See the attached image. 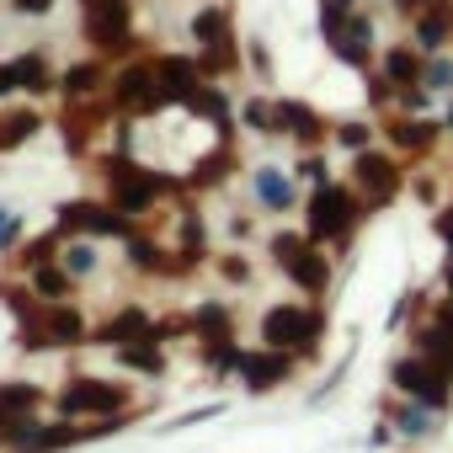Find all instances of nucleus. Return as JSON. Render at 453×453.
Masks as SVG:
<instances>
[{
    "mask_svg": "<svg viewBox=\"0 0 453 453\" xmlns=\"http://www.w3.org/2000/svg\"><path fill=\"white\" fill-rule=\"evenodd\" d=\"M187 38L197 43L192 54H197V65H203L208 81H230V75H241L246 43L235 38V12L224 6V0H203V6L192 12V22H187Z\"/></svg>",
    "mask_w": 453,
    "mask_h": 453,
    "instance_id": "nucleus-1",
    "label": "nucleus"
},
{
    "mask_svg": "<svg viewBox=\"0 0 453 453\" xmlns=\"http://www.w3.org/2000/svg\"><path fill=\"white\" fill-rule=\"evenodd\" d=\"M363 219H368V203L352 192V181H326V187H310V197H304V235L331 251L352 246Z\"/></svg>",
    "mask_w": 453,
    "mask_h": 453,
    "instance_id": "nucleus-2",
    "label": "nucleus"
},
{
    "mask_svg": "<svg viewBox=\"0 0 453 453\" xmlns=\"http://www.w3.org/2000/svg\"><path fill=\"white\" fill-rule=\"evenodd\" d=\"M102 187H107V203H118V208H123V213H134V219H144L160 197L187 192V181H181V176H160V171L139 165L134 155H118V150L102 160Z\"/></svg>",
    "mask_w": 453,
    "mask_h": 453,
    "instance_id": "nucleus-3",
    "label": "nucleus"
},
{
    "mask_svg": "<svg viewBox=\"0 0 453 453\" xmlns=\"http://www.w3.org/2000/svg\"><path fill=\"white\" fill-rule=\"evenodd\" d=\"M267 251H273V267H278L299 294H310V299H326V294H331V257H326L320 241H310V235H299V230H278V235L267 241Z\"/></svg>",
    "mask_w": 453,
    "mask_h": 453,
    "instance_id": "nucleus-4",
    "label": "nucleus"
},
{
    "mask_svg": "<svg viewBox=\"0 0 453 453\" xmlns=\"http://www.w3.org/2000/svg\"><path fill=\"white\" fill-rule=\"evenodd\" d=\"M107 107L118 118H155L165 112V91H160V75H155V59L150 54H128L118 70H112V86H107Z\"/></svg>",
    "mask_w": 453,
    "mask_h": 453,
    "instance_id": "nucleus-5",
    "label": "nucleus"
},
{
    "mask_svg": "<svg viewBox=\"0 0 453 453\" xmlns=\"http://www.w3.org/2000/svg\"><path fill=\"white\" fill-rule=\"evenodd\" d=\"M326 342V315L315 304H299V299H283L262 315V347H278V352H294V357H315Z\"/></svg>",
    "mask_w": 453,
    "mask_h": 453,
    "instance_id": "nucleus-6",
    "label": "nucleus"
},
{
    "mask_svg": "<svg viewBox=\"0 0 453 453\" xmlns=\"http://www.w3.org/2000/svg\"><path fill=\"white\" fill-rule=\"evenodd\" d=\"M54 230L70 241V235H91V241H128L139 230V219L123 213L118 203L107 197H65L54 208Z\"/></svg>",
    "mask_w": 453,
    "mask_h": 453,
    "instance_id": "nucleus-7",
    "label": "nucleus"
},
{
    "mask_svg": "<svg viewBox=\"0 0 453 453\" xmlns=\"http://www.w3.org/2000/svg\"><path fill=\"white\" fill-rule=\"evenodd\" d=\"M81 33L102 59H128L139 49L134 0H81Z\"/></svg>",
    "mask_w": 453,
    "mask_h": 453,
    "instance_id": "nucleus-8",
    "label": "nucleus"
},
{
    "mask_svg": "<svg viewBox=\"0 0 453 453\" xmlns=\"http://www.w3.org/2000/svg\"><path fill=\"white\" fill-rule=\"evenodd\" d=\"M347 181H352V192L368 203V213H384V208L405 192V165H400L395 150L368 144V150H357V155L347 160Z\"/></svg>",
    "mask_w": 453,
    "mask_h": 453,
    "instance_id": "nucleus-9",
    "label": "nucleus"
},
{
    "mask_svg": "<svg viewBox=\"0 0 453 453\" xmlns=\"http://www.w3.org/2000/svg\"><path fill=\"white\" fill-rule=\"evenodd\" d=\"M320 38H326V49H331V59H342L347 70H357V75H368L373 65H379V22L357 6V12H347V17H320Z\"/></svg>",
    "mask_w": 453,
    "mask_h": 453,
    "instance_id": "nucleus-10",
    "label": "nucleus"
},
{
    "mask_svg": "<svg viewBox=\"0 0 453 453\" xmlns=\"http://www.w3.org/2000/svg\"><path fill=\"white\" fill-rule=\"evenodd\" d=\"M389 384H395V395L400 400H416V405H432V411H453V373L448 368H437L432 357H421L416 347L405 352V357H395L389 363Z\"/></svg>",
    "mask_w": 453,
    "mask_h": 453,
    "instance_id": "nucleus-11",
    "label": "nucleus"
},
{
    "mask_svg": "<svg viewBox=\"0 0 453 453\" xmlns=\"http://www.w3.org/2000/svg\"><path fill=\"white\" fill-rule=\"evenodd\" d=\"M91 342V326H86V315L65 299V304H43V315L38 320H22V331H17V347L22 352H43V347H86Z\"/></svg>",
    "mask_w": 453,
    "mask_h": 453,
    "instance_id": "nucleus-12",
    "label": "nucleus"
},
{
    "mask_svg": "<svg viewBox=\"0 0 453 453\" xmlns=\"http://www.w3.org/2000/svg\"><path fill=\"white\" fill-rule=\"evenodd\" d=\"M54 405L59 416H112V411H128L134 395L128 384H112V379H70Z\"/></svg>",
    "mask_w": 453,
    "mask_h": 453,
    "instance_id": "nucleus-13",
    "label": "nucleus"
},
{
    "mask_svg": "<svg viewBox=\"0 0 453 453\" xmlns=\"http://www.w3.org/2000/svg\"><path fill=\"white\" fill-rule=\"evenodd\" d=\"M379 134L389 139V150L395 155H405V160H421V155H432L437 150V139L448 134L442 128V118H432V112H389L384 123H379Z\"/></svg>",
    "mask_w": 453,
    "mask_h": 453,
    "instance_id": "nucleus-14",
    "label": "nucleus"
},
{
    "mask_svg": "<svg viewBox=\"0 0 453 453\" xmlns=\"http://www.w3.org/2000/svg\"><path fill=\"white\" fill-rule=\"evenodd\" d=\"M107 86H112V75H107V59H102V54H91V59H75V65H65L54 91L65 96V107H96V102H107Z\"/></svg>",
    "mask_w": 453,
    "mask_h": 453,
    "instance_id": "nucleus-15",
    "label": "nucleus"
},
{
    "mask_svg": "<svg viewBox=\"0 0 453 453\" xmlns=\"http://www.w3.org/2000/svg\"><path fill=\"white\" fill-rule=\"evenodd\" d=\"M294 373H299V357H294V352H278V347H257V352L241 357V384H246L251 395H273V389L288 384Z\"/></svg>",
    "mask_w": 453,
    "mask_h": 453,
    "instance_id": "nucleus-16",
    "label": "nucleus"
},
{
    "mask_svg": "<svg viewBox=\"0 0 453 453\" xmlns=\"http://www.w3.org/2000/svg\"><path fill=\"white\" fill-rule=\"evenodd\" d=\"M155 75H160V91H165L171 107H187V102L208 86L197 54H155Z\"/></svg>",
    "mask_w": 453,
    "mask_h": 453,
    "instance_id": "nucleus-17",
    "label": "nucleus"
},
{
    "mask_svg": "<svg viewBox=\"0 0 453 453\" xmlns=\"http://www.w3.org/2000/svg\"><path fill=\"white\" fill-rule=\"evenodd\" d=\"M273 107H278V134L294 139L299 150H320V144L331 139V123H326L310 102H299V96H278Z\"/></svg>",
    "mask_w": 453,
    "mask_h": 453,
    "instance_id": "nucleus-18",
    "label": "nucleus"
},
{
    "mask_svg": "<svg viewBox=\"0 0 453 453\" xmlns=\"http://www.w3.org/2000/svg\"><path fill=\"white\" fill-rule=\"evenodd\" d=\"M411 43L421 54H448L453 49V0H432L411 17Z\"/></svg>",
    "mask_w": 453,
    "mask_h": 453,
    "instance_id": "nucleus-19",
    "label": "nucleus"
},
{
    "mask_svg": "<svg viewBox=\"0 0 453 453\" xmlns=\"http://www.w3.org/2000/svg\"><path fill=\"white\" fill-rule=\"evenodd\" d=\"M155 326H160V320H155L144 304H123L107 326H96V331H91V342H102V347H134V342H150V336H155ZM155 342H160V336H155Z\"/></svg>",
    "mask_w": 453,
    "mask_h": 453,
    "instance_id": "nucleus-20",
    "label": "nucleus"
},
{
    "mask_svg": "<svg viewBox=\"0 0 453 453\" xmlns=\"http://www.w3.org/2000/svg\"><path fill=\"white\" fill-rule=\"evenodd\" d=\"M251 192H257V203L267 213H294L299 208V187H294V176L283 165H257L251 171Z\"/></svg>",
    "mask_w": 453,
    "mask_h": 453,
    "instance_id": "nucleus-21",
    "label": "nucleus"
},
{
    "mask_svg": "<svg viewBox=\"0 0 453 453\" xmlns=\"http://www.w3.org/2000/svg\"><path fill=\"white\" fill-rule=\"evenodd\" d=\"M421 65H426V54H421L416 43H384L373 70L400 91V86H421Z\"/></svg>",
    "mask_w": 453,
    "mask_h": 453,
    "instance_id": "nucleus-22",
    "label": "nucleus"
},
{
    "mask_svg": "<svg viewBox=\"0 0 453 453\" xmlns=\"http://www.w3.org/2000/svg\"><path fill=\"white\" fill-rule=\"evenodd\" d=\"M389 426H395L400 437H416V442H426V437H437V432H442V411H432V405H416V400H400V405H389Z\"/></svg>",
    "mask_w": 453,
    "mask_h": 453,
    "instance_id": "nucleus-23",
    "label": "nucleus"
},
{
    "mask_svg": "<svg viewBox=\"0 0 453 453\" xmlns=\"http://www.w3.org/2000/svg\"><path fill=\"white\" fill-rule=\"evenodd\" d=\"M192 336H197L203 347H213V342H235V315H230V304L203 299V304L192 310Z\"/></svg>",
    "mask_w": 453,
    "mask_h": 453,
    "instance_id": "nucleus-24",
    "label": "nucleus"
},
{
    "mask_svg": "<svg viewBox=\"0 0 453 453\" xmlns=\"http://www.w3.org/2000/svg\"><path fill=\"white\" fill-rule=\"evenodd\" d=\"M230 171H235V144H230V139H219L208 155L192 160V171H187L181 181H187V187H213V181H224Z\"/></svg>",
    "mask_w": 453,
    "mask_h": 453,
    "instance_id": "nucleus-25",
    "label": "nucleus"
},
{
    "mask_svg": "<svg viewBox=\"0 0 453 453\" xmlns=\"http://www.w3.org/2000/svg\"><path fill=\"white\" fill-rule=\"evenodd\" d=\"M38 400H43V389H38V384H22V379H6V384H0V437H6V426H12V421L33 416V411H38Z\"/></svg>",
    "mask_w": 453,
    "mask_h": 453,
    "instance_id": "nucleus-26",
    "label": "nucleus"
},
{
    "mask_svg": "<svg viewBox=\"0 0 453 453\" xmlns=\"http://www.w3.org/2000/svg\"><path fill=\"white\" fill-rule=\"evenodd\" d=\"M12 70H17V86H22L27 96H49V91L59 86V75L49 70V54H43V49L17 54V59H12Z\"/></svg>",
    "mask_w": 453,
    "mask_h": 453,
    "instance_id": "nucleus-27",
    "label": "nucleus"
},
{
    "mask_svg": "<svg viewBox=\"0 0 453 453\" xmlns=\"http://www.w3.org/2000/svg\"><path fill=\"white\" fill-rule=\"evenodd\" d=\"M27 283H33V294L43 299V304H65V299H75V278L65 273V262H49V267H33V273H22Z\"/></svg>",
    "mask_w": 453,
    "mask_h": 453,
    "instance_id": "nucleus-28",
    "label": "nucleus"
},
{
    "mask_svg": "<svg viewBox=\"0 0 453 453\" xmlns=\"http://www.w3.org/2000/svg\"><path fill=\"white\" fill-rule=\"evenodd\" d=\"M411 347H416L421 357H432L437 368H448V373H453V331H442L437 320L416 326V331H411Z\"/></svg>",
    "mask_w": 453,
    "mask_h": 453,
    "instance_id": "nucleus-29",
    "label": "nucleus"
},
{
    "mask_svg": "<svg viewBox=\"0 0 453 453\" xmlns=\"http://www.w3.org/2000/svg\"><path fill=\"white\" fill-rule=\"evenodd\" d=\"M38 128H43V112H33V107H12V112H0V155L17 150V144H27Z\"/></svg>",
    "mask_w": 453,
    "mask_h": 453,
    "instance_id": "nucleus-30",
    "label": "nucleus"
},
{
    "mask_svg": "<svg viewBox=\"0 0 453 453\" xmlns=\"http://www.w3.org/2000/svg\"><path fill=\"white\" fill-rule=\"evenodd\" d=\"M59 251H65V235L59 230H43V235H33L12 262H17V273H33V267H49V262H59Z\"/></svg>",
    "mask_w": 453,
    "mask_h": 453,
    "instance_id": "nucleus-31",
    "label": "nucleus"
},
{
    "mask_svg": "<svg viewBox=\"0 0 453 453\" xmlns=\"http://www.w3.org/2000/svg\"><path fill=\"white\" fill-rule=\"evenodd\" d=\"M59 262H65V273H70L75 283H86V278L96 273V262H102V257H96V241H91V235H70V241H65V251H59Z\"/></svg>",
    "mask_w": 453,
    "mask_h": 453,
    "instance_id": "nucleus-32",
    "label": "nucleus"
},
{
    "mask_svg": "<svg viewBox=\"0 0 453 453\" xmlns=\"http://www.w3.org/2000/svg\"><path fill=\"white\" fill-rule=\"evenodd\" d=\"M373 139H379V123H368V118H342V123H331V144L347 150V155L368 150Z\"/></svg>",
    "mask_w": 453,
    "mask_h": 453,
    "instance_id": "nucleus-33",
    "label": "nucleus"
},
{
    "mask_svg": "<svg viewBox=\"0 0 453 453\" xmlns=\"http://www.w3.org/2000/svg\"><path fill=\"white\" fill-rule=\"evenodd\" d=\"M118 363H123V368H134V373H144V379L165 373V352H160V342H155V336H150V342H134V347H118Z\"/></svg>",
    "mask_w": 453,
    "mask_h": 453,
    "instance_id": "nucleus-34",
    "label": "nucleus"
},
{
    "mask_svg": "<svg viewBox=\"0 0 453 453\" xmlns=\"http://www.w3.org/2000/svg\"><path fill=\"white\" fill-rule=\"evenodd\" d=\"M241 123H246L251 134H262V139H278V107H273L267 96H246V102H241Z\"/></svg>",
    "mask_w": 453,
    "mask_h": 453,
    "instance_id": "nucleus-35",
    "label": "nucleus"
},
{
    "mask_svg": "<svg viewBox=\"0 0 453 453\" xmlns=\"http://www.w3.org/2000/svg\"><path fill=\"white\" fill-rule=\"evenodd\" d=\"M421 86L442 102V96H453V49L448 54H426V65H421Z\"/></svg>",
    "mask_w": 453,
    "mask_h": 453,
    "instance_id": "nucleus-36",
    "label": "nucleus"
},
{
    "mask_svg": "<svg viewBox=\"0 0 453 453\" xmlns=\"http://www.w3.org/2000/svg\"><path fill=\"white\" fill-rule=\"evenodd\" d=\"M294 176H299V181H310V187L336 181V176H331V160H326L320 150H304V155H299V165H294Z\"/></svg>",
    "mask_w": 453,
    "mask_h": 453,
    "instance_id": "nucleus-37",
    "label": "nucleus"
},
{
    "mask_svg": "<svg viewBox=\"0 0 453 453\" xmlns=\"http://www.w3.org/2000/svg\"><path fill=\"white\" fill-rule=\"evenodd\" d=\"M246 65H251V75H257L262 86L278 81V70H273V49H267L262 38H246Z\"/></svg>",
    "mask_w": 453,
    "mask_h": 453,
    "instance_id": "nucleus-38",
    "label": "nucleus"
},
{
    "mask_svg": "<svg viewBox=\"0 0 453 453\" xmlns=\"http://www.w3.org/2000/svg\"><path fill=\"white\" fill-rule=\"evenodd\" d=\"M17 241H22V213L0 203V251H12Z\"/></svg>",
    "mask_w": 453,
    "mask_h": 453,
    "instance_id": "nucleus-39",
    "label": "nucleus"
},
{
    "mask_svg": "<svg viewBox=\"0 0 453 453\" xmlns=\"http://www.w3.org/2000/svg\"><path fill=\"white\" fill-rule=\"evenodd\" d=\"M219 278H224V283H251V262H246L241 251L219 257Z\"/></svg>",
    "mask_w": 453,
    "mask_h": 453,
    "instance_id": "nucleus-40",
    "label": "nucleus"
},
{
    "mask_svg": "<svg viewBox=\"0 0 453 453\" xmlns=\"http://www.w3.org/2000/svg\"><path fill=\"white\" fill-rule=\"evenodd\" d=\"M213 416H224V400H213V405H197V411H187V416H176L165 432H181V426H197V421H213Z\"/></svg>",
    "mask_w": 453,
    "mask_h": 453,
    "instance_id": "nucleus-41",
    "label": "nucleus"
},
{
    "mask_svg": "<svg viewBox=\"0 0 453 453\" xmlns=\"http://www.w3.org/2000/svg\"><path fill=\"white\" fill-rule=\"evenodd\" d=\"M432 235H437V241H442V251H448V257H453V203H448V208H437V213H432Z\"/></svg>",
    "mask_w": 453,
    "mask_h": 453,
    "instance_id": "nucleus-42",
    "label": "nucleus"
},
{
    "mask_svg": "<svg viewBox=\"0 0 453 453\" xmlns=\"http://www.w3.org/2000/svg\"><path fill=\"white\" fill-rule=\"evenodd\" d=\"M54 0H12V17H49Z\"/></svg>",
    "mask_w": 453,
    "mask_h": 453,
    "instance_id": "nucleus-43",
    "label": "nucleus"
},
{
    "mask_svg": "<svg viewBox=\"0 0 453 453\" xmlns=\"http://www.w3.org/2000/svg\"><path fill=\"white\" fill-rule=\"evenodd\" d=\"M357 6H363V0H320V17H347Z\"/></svg>",
    "mask_w": 453,
    "mask_h": 453,
    "instance_id": "nucleus-44",
    "label": "nucleus"
},
{
    "mask_svg": "<svg viewBox=\"0 0 453 453\" xmlns=\"http://www.w3.org/2000/svg\"><path fill=\"white\" fill-rule=\"evenodd\" d=\"M22 86H17V70H12V59L6 65H0V102H6V96H17Z\"/></svg>",
    "mask_w": 453,
    "mask_h": 453,
    "instance_id": "nucleus-45",
    "label": "nucleus"
},
{
    "mask_svg": "<svg viewBox=\"0 0 453 453\" xmlns=\"http://www.w3.org/2000/svg\"><path fill=\"white\" fill-rule=\"evenodd\" d=\"M411 192H416V197H421L426 208L437 203V181H432V176H416V181H411Z\"/></svg>",
    "mask_w": 453,
    "mask_h": 453,
    "instance_id": "nucleus-46",
    "label": "nucleus"
},
{
    "mask_svg": "<svg viewBox=\"0 0 453 453\" xmlns=\"http://www.w3.org/2000/svg\"><path fill=\"white\" fill-rule=\"evenodd\" d=\"M389 6H395V12H400V17H416V12H421V6H432V0H389Z\"/></svg>",
    "mask_w": 453,
    "mask_h": 453,
    "instance_id": "nucleus-47",
    "label": "nucleus"
},
{
    "mask_svg": "<svg viewBox=\"0 0 453 453\" xmlns=\"http://www.w3.org/2000/svg\"><path fill=\"white\" fill-rule=\"evenodd\" d=\"M442 128L453 134V96H442Z\"/></svg>",
    "mask_w": 453,
    "mask_h": 453,
    "instance_id": "nucleus-48",
    "label": "nucleus"
}]
</instances>
